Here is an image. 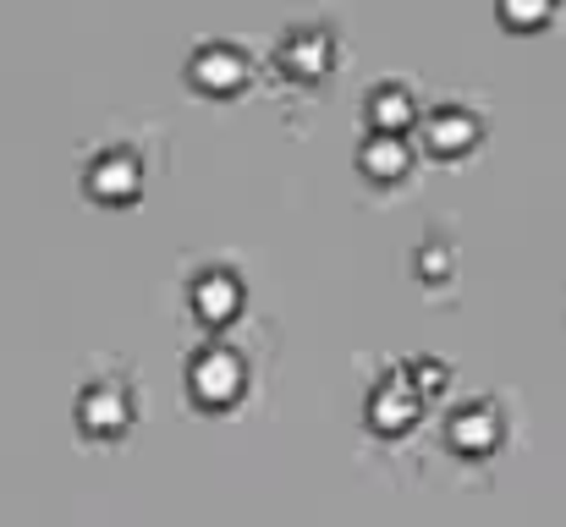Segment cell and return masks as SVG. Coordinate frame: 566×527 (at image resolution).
I'll return each instance as SVG.
<instances>
[{
  "label": "cell",
  "instance_id": "cell-1",
  "mask_svg": "<svg viewBox=\"0 0 566 527\" xmlns=\"http://www.w3.org/2000/svg\"><path fill=\"white\" fill-rule=\"evenodd\" d=\"M242 379H248V368H242V357L237 347H198L188 362V384L203 396V401H231L237 390H242Z\"/></svg>",
  "mask_w": 566,
  "mask_h": 527
},
{
  "label": "cell",
  "instance_id": "cell-2",
  "mask_svg": "<svg viewBox=\"0 0 566 527\" xmlns=\"http://www.w3.org/2000/svg\"><path fill=\"white\" fill-rule=\"evenodd\" d=\"M188 72H192V83H203V88H214V94H231V88L248 77V50L231 44V39H203V44L192 50Z\"/></svg>",
  "mask_w": 566,
  "mask_h": 527
},
{
  "label": "cell",
  "instance_id": "cell-3",
  "mask_svg": "<svg viewBox=\"0 0 566 527\" xmlns=\"http://www.w3.org/2000/svg\"><path fill=\"white\" fill-rule=\"evenodd\" d=\"M83 176H88V192H94V198H133L138 181H144V166H138L133 149L111 144V149H99V155L88 160Z\"/></svg>",
  "mask_w": 566,
  "mask_h": 527
},
{
  "label": "cell",
  "instance_id": "cell-4",
  "mask_svg": "<svg viewBox=\"0 0 566 527\" xmlns=\"http://www.w3.org/2000/svg\"><path fill=\"white\" fill-rule=\"evenodd\" d=\"M423 144H429L434 155H462V149H473V144H479V110H468V105H434V110L423 116Z\"/></svg>",
  "mask_w": 566,
  "mask_h": 527
},
{
  "label": "cell",
  "instance_id": "cell-5",
  "mask_svg": "<svg viewBox=\"0 0 566 527\" xmlns=\"http://www.w3.org/2000/svg\"><path fill=\"white\" fill-rule=\"evenodd\" d=\"M77 418H83V429H94V434L122 429V423L133 418L127 384H116V379H94V384H83V396H77Z\"/></svg>",
  "mask_w": 566,
  "mask_h": 527
},
{
  "label": "cell",
  "instance_id": "cell-6",
  "mask_svg": "<svg viewBox=\"0 0 566 527\" xmlns=\"http://www.w3.org/2000/svg\"><path fill=\"white\" fill-rule=\"evenodd\" d=\"M446 434H451L457 451H490V445L501 440V412H495V401H484V396L462 401V407L446 418Z\"/></svg>",
  "mask_w": 566,
  "mask_h": 527
},
{
  "label": "cell",
  "instance_id": "cell-7",
  "mask_svg": "<svg viewBox=\"0 0 566 527\" xmlns=\"http://www.w3.org/2000/svg\"><path fill=\"white\" fill-rule=\"evenodd\" d=\"M369 418H375L379 429H407V423L418 418V390H412L407 368H390L375 390H369Z\"/></svg>",
  "mask_w": 566,
  "mask_h": 527
},
{
  "label": "cell",
  "instance_id": "cell-8",
  "mask_svg": "<svg viewBox=\"0 0 566 527\" xmlns=\"http://www.w3.org/2000/svg\"><path fill=\"white\" fill-rule=\"evenodd\" d=\"M331 55H336V44H331L325 28H286V33H281V61H286V72H297V77L325 72Z\"/></svg>",
  "mask_w": 566,
  "mask_h": 527
},
{
  "label": "cell",
  "instance_id": "cell-9",
  "mask_svg": "<svg viewBox=\"0 0 566 527\" xmlns=\"http://www.w3.org/2000/svg\"><path fill=\"white\" fill-rule=\"evenodd\" d=\"M192 303H198V314H203V319H231V314H237V303H242V281H237L231 270L209 264V270H198V275H192Z\"/></svg>",
  "mask_w": 566,
  "mask_h": 527
},
{
  "label": "cell",
  "instance_id": "cell-10",
  "mask_svg": "<svg viewBox=\"0 0 566 527\" xmlns=\"http://www.w3.org/2000/svg\"><path fill=\"white\" fill-rule=\"evenodd\" d=\"M412 116H418V99H412L407 83H375V94H369V122H375V133H401Z\"/></svg>",
  "mask_w": 566,
  "mask_h": 527
},
{
  "label": "cell",
  "instance_id": "cell-11",
  "mask_svg": "<svg viewBox=\"0 0 566 527\" xmlns=\"http://www.w3.org/2000/svg\"><path fill=\"white\" fill-rule=\"evenodd\" d=\"M358 166L369 176H401L412 166V149H407L401 133H369L364 149H358Z\"/></svg>",
  "mask_w": 566,
  "mask_h": 527
},
{
  "label": "cell",
  "instance_id": "cell-12",
  "mask_svg": "<svg viewBox=\"0 0 566 527\" xmlns=\"http://www.w3.org/2000/svg\"><path fill=\"white\" fill-rule=\"evenodd\" d=\"M407 379H412L418 396H423V390H440V384H446V362H434V357H412V362H407Z\"/></svg>",
  "mask_w": 566,
  "mask_h": 527
},
{
  "label": "cell",
  "instance_id": "cell-13",
  "mask_svg": "<svg viewBox=\"0 0 566 527\" xmlns=\"http://www.w3.org/2000/svg\"><path fill=\"white\" fill-rule=\"evenodd\" d=\"M501 17H506V22H539V17H551V6H512V0H506Z\"/></svg>",
  "mask_w": 566,
  "mask_h": 527
}]
</instances>
